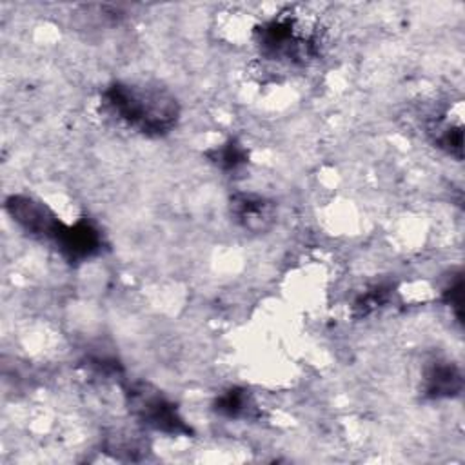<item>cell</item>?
<instances>
[{
    "label": "cell",
    "instance_id": "2",
    "mask_svg": "<svg viewBox=\"0 0 465 465\" xmlns=\"http://www.w3.org/2000/svg\"><path fill=\"white\" fill-rule=\"evenodd\" d=\"M254 42L260 54L292 65H302L314 58L320 51V44L314 33L291 15L274 16L254 29Z\"/></svg>",
    "mask_w": 465,
    "mask_h": 465
},
{
    "label": "cell",
    "instance_id": "12",
    "mask_svg": "<svg viewBox=\"0 0 465 465\" xmlns=\"http://www.w3.org/2000/svg\"><path fill=\"white\" fill-rule=\"evenodd\" d=\"M443 302L454 309L456 318H461V302H463V278L461 274H456L454 280H450V283L445 287L443 291Z\"/></svg>",
    "mask_w": 465,
    "mask_h": 465
},
{
    "label": "cell",
    "instance_id": "4",
    "mask_svg": "<svg viewBox=\"0 0 465 465\" xmlns=\"http://www.w3.org/2000/svg\"><path fill=\"white\" fill-rule=\"evenodd\" d=\"M5 211L13 218V222L25 231L29 236L54 242L64 222L40 200L25 194H13L5 200Z\"/></svg>",
    "mask_w": 465,
    "mask_h": 465
},
{
    "label": "cell",
    "instance_id": "1",
    "mask_svg": "<svg viewBox=\"0 0 465 465\" xmlns=\"http://www.w3.org/2000/svg\"><path fill=\"white\" fill-rule=\"evenodd\" d=\"M104 109L143 136H163L180 120L176 96L156 84L113 82L102 91Z\"/></svg>",
    "mask_w": 465,
    "mask_h": 465
},
{
    "label": "cell",
    "instance_id": "10",
    "mask_svg": "<svg viewBox=\"0 0 465 465\" xmlns=\"http://www.w3.org/2000/svg\"><path fill=\"white\" fill-rule=\"evenodd\" d=\"M391 298V287L378 283L372 285L369 289H365L352 303V312L354 316L361 318V316H369L371 312L378 311L380 307H383Z\"/></svg>",
    "mask_w": 465,
    "mask_h": 465
},
{
    "label": "cell",
    "instance_id": "11",
    "mask_svg": "<svg viewBox=\"0 0 465 465\" xmlns=\"http://www.w3.org/2000/svg\"><path fill=\"white\" fill-rule=\"evenodd\" d=\"M434 133V143L443 149L447 154L461 160V149H463V131L461 125L452 124H438Z\"/></svg>",
    "mask_w": 465,
    "mask_h": 465
},
{
    "label": "cell",
    "instance_id": "8",
    "mask_svg": "<svg viewBox=\"0 0 465 465\" xmlns=\"http://www.w3.org/2000/svg\"><path fill=\"white\" fill-rule=\"evenodd\" d=\"M254 409H256V405H254L249 391L240 389V387H232V389L222 392L214 401V411L220 416L231 418V420L251 418Z\"/></svg>",
    "mask_w": 465,
    "mask_h": 465
},
{
    "label": "cell",
    "instance_id": "6",
    "mask_svg": "<svg viewBox=\"0 0 465 465\" xmlns=\"http://www.w3.org/2000/svg\"><path fill=\"white\" fill-rule=\"evenodd\" d=\"M234 222L249 232H263L274 222V203L254 193H236L231 198Z\"/></svg>",
    "mask_w": 465,
    "mask_h": 465
},
{
    "label": "cell",
    "instance_id": "9",
    "mask_svg": "<svg viewBox=\"0 0 465 465\" xmlns=\"http://www.w3.org/2000/svg\"><path fill=\"white\" fill-rule=\"evenodd\" d=\"M205 156L222 171H234L242 165L247 163L249 160V153L243 147V143H240L236 138H229L227 142L209 149L205 153Z\"/></svg>",
    "mask_w": 465,
    "mask_h": 465
},
{
    "label": "cell",
    "instance_id": "7",
    "mask_svg": "<svg viewBox=\"0 0 465 465\" xmlns=\"http://www.w3.org/2000/svg\"><path fill=\"white\" fill-rule=\"evenodd\" d=\"M463 389V374L460 367L447 360L432 361L423 374V394L430 400L454 398Z\"/></svg>",
    "mask_w": 465,
    "mask_h": 465
},
{
    "label": "cell",
    "instance_id": "5",
    "mask_svg": "<svg viewBox=\"0 0 465 465\" xmlns=\"http://www.w3.org/2000/svg\"><path fill=\"white\" fill-rule=\"evenodd\" d=\"M53 245L69 263H78L96 256L102 251L104 238L94 223L82 218L74 223H64Z\"/></svg>",
    "mask_w": 465,
    "mask_h": 465
},
{
    "label": "cell",
    "instance_id": "3",
    "mask_svg": "<svg viewBox=\"0 0 465 465\" xmlns=\"http://www.w3.org/2000/svg\"><path fill=\"white\" fill-rule=\"evenodd\" d=\"M125 396L129 411L145 427L173 436L191 434V427L180 416L176 405L158 389L147 383H133L127 387Z\"/></svg>",
    "mask_w": 465,
    "mask_h": 465
}]
</instances>
